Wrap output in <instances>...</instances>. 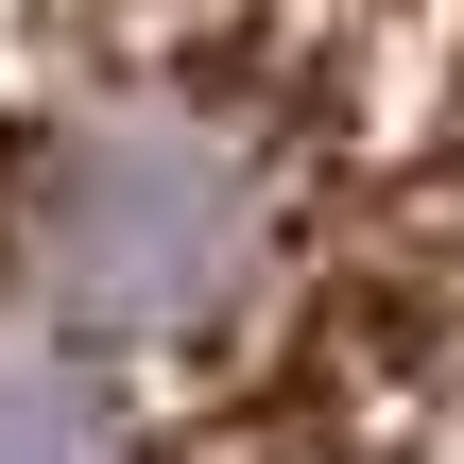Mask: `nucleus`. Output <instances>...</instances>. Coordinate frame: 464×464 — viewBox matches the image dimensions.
Returning a JSON list of instances; mask_svg holds the SVG:
<instances>
[{
  "label": "nucleus",
  "instance_id": "1",
  "mask_svg": "<svg viewBox=\"0 0 464 464\" xmlns=\"http://www.w3.org/2000/svg\"><path fill=\"white\" fill-rule=\"evenodd\" d=\"M0 464H464V0H0Z\"/></svg>",
  "mask_w": 464,
  "mask_h": 464
}]
</instances>
